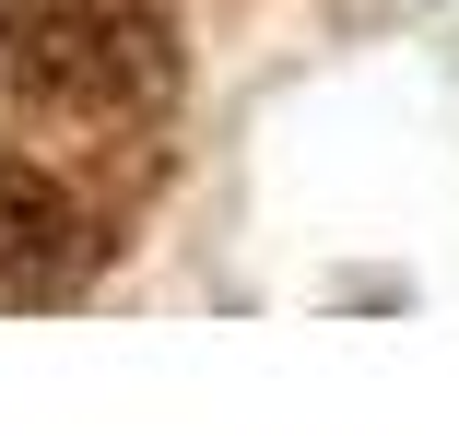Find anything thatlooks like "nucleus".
<instances>
[{"instance_id": "2", "label": "nucleus", "mask_w": 459, "mask_h": 436, "mask_svg": "<svg viewBox=\"0 0 459 436\" xmlns=\"http://www.w3.org/2000/svg\"><path fill=\"white\" fill-rule=\"evenodd\" d=\"M82 259H95L82 201L48 178V165L0 153V307H48V295H71Z\"/></svg>"}, {"instance_id": "1", "label": "nucleus", "mask_w": 459, "mask_h": 436, "mask_svg": "<svg viewBox=\"0 0 459 436\" xmlns=\"http://www.w3.org/2000/svg\"><path fill=\"white\" fill-rule=\"evenodd\" d=\"M13 83L48 118H153L177 95L165 0H13Z\"/></svg>"}]
</instances>
